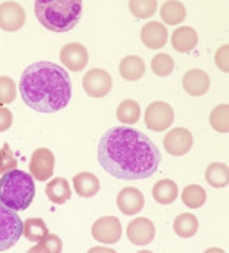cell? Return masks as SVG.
<instances>
[{
	"label": "cell",
	"instance_id": "obj_1",
	"mask_svg": "<svg viewBox=\"0 0 229 253\" xmlns=\"http://www.w3.org/2000/svg\"><path fill=\"white\" fill-rule=\"evenodd\" d=\"M162 154L156 143L132 126H113L98 143L102 169L119 180H145L159 169Z\"/></svg>",
	"mask_w": 229,
	"mask_h": 253
},
{
	"label": "cell",
	"instance_id": "obj_2",
	"mask_svg": "<svg viewBox=\"0 0 229 253\" xmlns=\"http://www.w3.org/2000/svg\"><path fill=\"white\" fill-rule=\"evenodd\" d=\"M23 102L40 113H55L67 107L72 98V83L69 74L49 61H37L28 66L20 78Z\"/></svg>",
	"mask_w": 229,
	"mask_h": 253
},
{
	"label": "cell",
	"instance_id": "obj_3",
	"mask_svg": "<svg viewBox=\"0 0 229 253\" xmlns=\"http://www.w3.org/2000/svg\"><path fill=\"white\" fill-rule=\"evenodd\" d=\"M34 5L42 26L52 32L72 31L83 14L80 0H37Z\"/></svg>",
	"mask_w": 229,
	"mask_h": 253
},
{
	"label": "cell",
	"instance_id": "obj_4",
	"mask_svg": "<svg viewBox=\"0 0 229 253\" xmlns=\"http://www.w3.org/2000/svg\"><path fill=\"white\" fill-rule=\"evenodd\" d=\"M35 197V183L31 174L11 169L0 178V202L12 211H25Z\"/></svg>",
	"mask_w": 229,
	"mask_h": 253
},
{
	"label": "cell",
	"instance_id": "obj_5",
	"mask_svg": "<svg viewBox=\"0 0 229 253\" xmlns=\"http://www.w3.org/2000/svg\"><path fill=\"white\" fill-rule=\"evenodd\" d=\"M23 237V221L15 211L0 202V252L11 249Z\"/></svg>",
	"mask_w": 229,
	"mask_h": 253
},
{
	"label": "cell",
	"instance_id": "obj_6",
	"mask_svg": "<svg viewBox=\"0 0 229 253\" xmlns=\"http://www.w3.org/2000/svg\"><path fill=\"white\" fill-rule=\"evenodd\" d=\"M144 119L147 128H150L151 131H165L174 121V110L168 102L154 101L147 107Z\"/></svg>",
	"mask_w": 229,
	"mask_h": 253
},
{
	"label": "cell",
	"instance_id": "obj_7",
	"mask_svg": "<svg viewBox=\"0 0 229 253\" xmlns=\"http://www.w3.org/2000/svg\"><path fill=\"white\" fill-rule=\"evenodd\" d=\"M113 85L112 77L104 69H91L83 77V88L92 98H104L110 93Z\"/></svg>",
	"mask_w": 229,
	"mask_h": 253
},
{
	"label": "cell",
	"instance_id": "obj_8",
	"mask_svg": "<svg viewBox=\"0 0 229 253\" xmlns=\"http://www.w3.org/2000/svg\"><path fill=\"white\" fill-rule=\"evenodd\" d=\"M54 167H55V157L54 153L47 148H37L29 162V172L37 180V182H46L54 175Z\"/></svg>",
	"mask_w": 229,
	"mask_h": 253
},
{
	"label": "cell",
	"instance_id": "obj_9",
	"mask_svg": "<svg viewBox=\"0 0 229 253\" xmlns=\"http://www.w3.org/2000/svg\"><path fill=\"white\" fill-rule=\"evenodd\" d=\"M122 226L121 221L113 215L101 216L92 226V237L104 244H115L121 240Z\"/></svg>",
	"mask_w": 229,
	"mask_h": 253
},
{
	"label": "cell",
	"instance_id": "obj_10",
	"mask_svg": "<svg viewBox=\"0 0 229 253\" xmlns=\"http://www.w3.org/2000/svg\"><path fill=\"white\" fill-rule=\"evenodd\" d=\"M26 12L17 2H3L0 5V29L5 32H17L25 26Z\"/></svg>",
	"mask_w": 229,
	"mask_h": 253
},
{
	"label": "cell",
	"instance_id": "obj_11",
	"mask_svg": "<svg viewBox=\"0 0 229 253\" xmlns=\"http://www.w3.org/2000/svg\"><path fill=\"white\" fill-rule=\"evenodd\" d=\"M164 148L171 156H185L192 148V134L183 126H178L164 137Z\"/></svg>",
	"mask_w": 229,
	"mask_h": 253
},
{
	"label": "cell",
	"instance_id": "obj_12",
	"mask_svg": "<svg viewBox=\"0 0 229 253\" xmlns=\"http://www.w3.org/2000/svg\"><path fill=\"white\" fill-rule=\"evenodd\" d=\"M60 60L69 70L80 72L89 63V52L80 43H67L61 47Z\"/></svg>",
	"mask_w": 229,
	"mask_h": 253
},
{
	"label": "cell",
	"instance_id": "obj_13",
	"mask_svg": "<svg viewBox=\"0 0 229 253\" xmlns=\"http://www.w3.org/2000/svg\"><path fill=\"white\" fill-rule=\"evenodd\" d=\"M116 205H118V209L121 212H124L126 215H135L144 209L145 198H144V194L137 188L127 186L119 191L116 197Z\"/></svg>",
	"mask_w": 229,
	"mask_h": 253
},
{
	"label": "cell",
	"instance_id": "obj_14",
	"mask_svg": "<svg viewBox=\"0 0 229 253\" xmlns=\"http://www.w3.org/2000/svg\"><path fill=\"white\" fill-rule=\"evenodd\" d=\"M156 229L148 218H136L127 226V237L135 246H147L154 240Z\"/></svg>",
	"mask_w": 229,
	"mask_h": 253
},
{
	"label": "cell",
	"instance_id": "obj_15",
	"mask_svg": "<svg viewBox=\"0 0 229 253\" xmlns=\"http://www.w3.org/2000/svg\"><path fill=\"white\" fill-rule=\"evenodd\" d=\"M140 40L148 49H162L168 42V31L159 22H148L140 29Z\"/></svg>",
	"mask_w": 229,
	"mask_h": 253
},
{
	"label": "cell",
	"instance_id": "obj_16",
	"mask_svg": "<svg viewBox=\"0 0 229 253\" xmlns=\"http://www.w3.org/2000/svg\"><path fill=\"white\" fill-rule=\"evenodd\" d=\"M183 90L191 96H203L209 90V77L200 69H191L183 75Z\"/></svg>",
	"mask_w": 229,
	"mask_h": 253
},
{
	"label": "cell",
	"instance_id": "obj_17",
	"mask_svg": "<svg viewBox=\"0 0 229 253\" xmlns=\"http://www.w3.org/2000/svg\"><path fill=\"white\" fill-rule=\"evenodd\" d=\"M199 43V35L196 29H192L191 26H181L178 29H174L171 35V46L174 50H178L181 53H186L192 50Z\"/></svg>",
	"mask_w": 229,
	"mask_h": 253
},
{
	"label": "cell",
	"instance_id": "obj_18",
	"mask_svg": "<svg viewBox=\"0 0 229 253\" xmlns=\"http://www.w3.org/2000/svg\"><path fill=\"white\" fill-rule=\"evenodd\" d=\"M145 74V63L137 55H129L119 63V75L127 81H137Z\"/></svg>",
	"mask_w": 229,
	"mask_h": 253
},
{
	"label": "cell",
	"instance_id": "obj_19",
	"mask_svg": "<svg viewBox=\"0 0 229 253\" xmlns=\"http://www.w3.org/2000/svg\"><path fill=\"white\" fill-rule=\"evenodd\" d=\"M47 198L55 205H63L67 200H70V195H72V191H70L69 182L63 177H55L52 178L50 182L46 185L45 189Z\"/></svg>",
	"mask_w": 229,
	"mask_h": 253
},
{
	"label": "cell",
	"instance_id": "obj_20",
	"mask_svg": "<svg viewBox=\"0 0 229 253\" xmlns=\"http://www.w3.org/2000/svg\"><path fill=\"white\" fill-rule=\"evenodd\" d=\"M74 188L80 197L91 198L99 191V180L92 172H78L74 175Z\"/></svg>",
	"mask_w": 229,
	"mask_h": 253
},
{
	"label": "cell",
	"instance_id": "obj_21",
	"mask_svg": "<svg viewBox=\"0 0 229 253\" xmlns=\"http://www.w3.org/2000/svg\"><path fill=\"white\" fill-rule=\"evenodd\" d=\"M179 188L170 178H162L153 186V198L159 205H171L178 198Z\"/></svg>",
	"mask_w": 229,
	"mask_h": 253
},
{
	"label": "cell",
	"instance_id": "obj_22",
	"mask_svg": "<svg viewBox=\"0 0 229 253\" xmlns=\"http://www.w3.org/2000/svg\"><path fill=\"white\" fill-rule=\"evenodd\" d=\"M205 178L209 186H213L216 189H222L228 186L229 182V169L226 164L222 162H214L209 164L206 171H205Z\"/></svg>",
	"mask_w": 229,
	"mask_h": 253
},
{
	"label": "cell",
	"instance_id": "obj_23",
	"mask_svg": "<svg viewBox=\"0 0 229 253\" xmlns=\"http://www.w3.org/2000/svg\"><path fill=\"white\" fill-rule=\"evenodd\" d=\"M161 17L167 25H181L186 19V9L182 2L168 0L161 6Z\"/></svg>",
	"mask_w": 229,
	"mask_h": 253
},
{
	"label": "cell",
	"instance_id": "obj_24",
	"mask_svg": "<svg viewBox=\"0 0 229 253\" xmlns=\"http://www.w3.org/2000/svg\"><path fill=\"white\" fill-rule=\"evenodd\" d=\"M173 229L181 238H191L194 237L199 229V220L192 213H181L176 216Z\"/></svg>",
	"mask_w": 229,
	"mask_h": 253
},
{
	"label": "cell",
	"instance_id": "obj_25",
	"mask_svg": "<svg viewBox=\"0 0 229 253\" xmlns=\"http://www.w3.org/2000/svg\"><path fill=\"white\" fill-rule=\"evenodd\" d=\"M116 118L121 124L126 125H133L139 121L140 118V107L136 101L133 99H126L122 101L118 108H116Z\"/></svg>",
	"mask_w": 229,
	"mask_h": 253
},
{
	"label": "cell",
	"instance_id": "obj_26",
	"mask_svg": "<svg viewBox=\"0 0 229 253\" xmlns=\"http://www.w3.org/2000/svg\"><path fill=\"white\" fill-rule=\"evenodd\" d=\"M49 233L46 223L42 218H28L23 223V235L25 238L32 241V243H39L42 241L46 235Z\"/></svg>",
	"mask_w": 229,
	"mask_h": 253
},
{
	"label": "cell",
	"instance_id": "obj_27",
	"mask_svg": "<svg viewBox=\"0 0 229 253\" xmlns=\"http://www.w3.org/2000/svg\"><path fill=\"white\" fill-rule=\"evenodd\" d=\"M182 202L189 209H199L206 202V192L199 185H188L186 188H183Z\"/></svg>",
	"mask_w": 229,
	"mask_h": 253
},
{
	"label": "cell",
	"instance_id": "obj_28",
	"mask_svg": "<svg viewBox=\"0 0 229 253\" xmlns=\"http://www.w3.org/2000/svg\"><path fill=\"white\" fill-rule=\"evenodd\" d=\"M209 124L211 126L219 133H228L229 131V105L220 104L213 108L209 115Z\"/></svg>",
	"mask_w": 229,
	"mask_h": 253
},
{
	"label": "cell",
	"instance_id": "obj_29",
	"mask_svg": "<svg viewBox=\"0 0 229 253\" xmlns=\"http://www.w3.org/2000/svg\"><path fill=\"white\" fill-rule=\"evenodd\" d=\"M130 12L137 17V19H150L154 15L157 9V2L156 0H130L129 2Z\"/></svg>",
	"mask_w": 229,
	"mask_h": 253
},
{
	"label": "cell",
	"instance_id": "obj_30",
	"mask_svg": "<svg viewBox=\"0 0 229 253\" xmlns=\"http://www.w3.org/2000/svg\"><path fill=\"white\" fill-rule=\"evenodd\" d=\"M63 243L54 233H47L46 237L37 243V246L29 249V253H61Z\"/></svg>",
	"mask_w": 229,
	"mask_h": 253
},
{
	"label": "cell",
	"instance_id": "obj_31",
	"mask_svg": "<svg viewBox=\"0 0 229 253\" xmlns=\"http://www.w3.org/2000/svg\"><path fill=\"white\" fill-rule=\"evenodd\" d=\"M151 70L157 77H168L174 70V60L168 53H157L151 60Z\"/></svg>",
	"mask_w": 229,
	"mask_h": 253
},
{
	"label": "cell",
	"instance_id": "obj_32",
	"mask_svg": "<svg viewBox=\"0 0 229 253\" xmlns=\"http://www.w3.org/2000/svg\"><path fill=\"white\" fill-rule=\"evenodd\" d=\"M17 88L9 77H0V104H11L15 101Z\"/></svg>",
	"mask_w": 229,
	"mask_h": 253
},
{
	"label": "cell",
	"instance_id": "obj_33",
	"mask_svg": "<svg viewBox=\"0 0 229 253\" xmlns=\"http://www.w3.org/2000/svg\"><path fill=\"white\" fill-rule=\"evenodd\" d=\"M17 167V159L12 156V151L8 143H3V148L0 150V174H5Z\"/></svg>",
	"mask_w": 229,
	"mask_h": 253
},
{
	"label": "cell",
	"instance_id": "obj_34",
	"mask_svg": "<svg viewBox=\"0 0 229 253\" xmlns=\"http://www.w3.org/2000/svg\"><path fill=\"white\" fill-rule=\"evenodd\" d=\"M228 44H223L217 52H216V66L222 70V72H228L229 70V63H228Z\"/></svg>",
	"mask_w": 229,
	"mask_h": 253
},
{
	"label": "cell",
	"instance_id": "obj_35",
	"mask_svg": "<svg viewBox=\"0 0 229 253\" xmlns=\"http://www.w3.org/2000/svg\"><path fill=\"white\" fill-rule=\"evenodd\" d=\"M12 125V113L9 112V108L0 107V133L8 131Z\"/></svg>",
	"mask_w": 229,
	"mask_h": 253
}]
</instances>
